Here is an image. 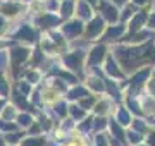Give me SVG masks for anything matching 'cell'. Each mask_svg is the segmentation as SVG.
Returning a JSON list of instances; mask_svg holds the SVG:
<instances>
[{
  "mask_svg": "<svg viewBox=\"0 0 155 146\" xmlns=\"http://www.w3.org/2000/svg\"><path fill=\"white\" fill-rule=\"evenodd\" d=\"M110 52L116 55L119 64L122 65L124 72L131 76L133 72L143 67H153L155 65V43L153 40L143 45H126L117 43L110 46Z\"/></svg>",
  "mask_w": 155,
  "mask_h": 146,
  "instance_id": "cell-1",
  "label": "cell"
},
{
  "mask_svg": "<svg viewBox=\"0 0 155 146\" xmlns=\"http://www.w3.org/2000/svg\"><path fill=\"white\" fill-rule=\"evenodd\" d=\"M33 48L31 45H24V43H17L11 41L7 46V59H9V74L12 79L21 78L22 71L28 67L31 55H33Z\"/></svg>",
  "mask_w": 155,
  "mask_h": 146,
  "instance_id": "cell-2",
  "label": "cell"
},
{
  "mask_svg": "<svg viewBox=\"0 0 155 146\" xmlns=\"http://www.w3.org/2000/svg\"><path fill=\"white\" fill-rule=\"evenodd\" d=\"M38 46L50 57V59H59L64 52L69 50L71 43H69V40L64 36L61 28H55V29H48V31H43V33H41Z\"/></svg>",
  "mask_w": 155,
  "mask_h": 146,
  "instance_id": "cell-3",
  "label": "cell"
},
{
  "mask_svg": "<svg viewBox=\"0 0 155 146\" xmlns=\"http://www.w3.org/2000/svg\"><path fill=\"white\" fill-rule=\"evenodd\" d=\"M40 36H41V31L33 24V21L31 19H22V21H16L14 23L9 40L35 46V45H38Z\"/></svg>",
  "mask_w": 155,
  "mask_h": 146,
  "instance_id": "cell-4",
  "label": "cell"
},
{
  "mask_svg": "<svg viewBox=\"0 0 155 146\" xmlns=\"http://www.w3.org/2000/svg\"><path fill=\"white\" fill-rule=\"evenodd\" d=\"M86 48H78V46H69V50L64 52L59 60L62 62V65L67 67L71 72H74L78 78L83 81L84 74H86Z\"/></svg>",
  "mask_w": 155,
  "mask_h": 146,
  "instance_id": "cell-5",
  "label": "cell"
},
{
  "mask_svg": "<svg viewBox=\"0 0 155 146\" xmlns=\"http://www.w3.org/2000/svg\"><path fill=\"white\" fill-rule=\"evenodd\" d=\"M110 53V45H107L105 41H93L91 46L88 48L86 53V71L95 67H102L105 59Z\"/></svg>",
  "mask_w": 155,
  "mask_h": 146,
  "instance_id": "cell-6",
  "label": "cell"
},
{
  "mask_svg": "<svg viewBox=\"0 0 155 146\" xmlns=\"http://www.w3.org/2000/svg\"><path fill=\"white\" fill-rule=\"evenodd\" d=\"M0 14L11 21H22L28 16V4L24 0H0Z\"/></svg>",
  "mask_w": 155,
  "mask_h": 146,
  "instance_id": "cell-7",
  "label": "cell"
},
{
  "mask_svg": "<svg viewBox=\"0 0 155 146\" xmlns=\"http://www.w3.org/2000/svg\"><path fill=\"white\" fill-rule=\"evenodd\" d=\"M105 28H107V21L102 16L95 14V16L91 17L90 21H86V24H84V38L90 40L91 43H93V41H98V40L102 38L104 31H105Z\"/></svg>",
  "mask_w": 155,
  "mask_h": 146,
  "instance_id": "cell-8",
  "label": "cell"
},
{
  "mask_svg": "<svg viewBox=\"0 0 155 146\" xmlns=\"http://www.w3.org/2000/svg\"><path fill=\"white\" fill-rule=\"evenodd\" d=\"M26 19H28V17H26ZM31 21H33V24L41 31V33H43V31H48V29L61 28V24H62L61 16L55 14V12H48V11H45V12H41V14H38V16L31 17Z\"/></svg>",
  "mask_w": 155,
  "mask_h": 146,
  "instance_id": "cell-9",
  "label": "cell"
},
{
  "mask_svg": "<svg viewBox=\"0 0 155 146\" xmlns=\"http://www.w3.org/2000/svg\"><path fill=\"white\" fill-rule=\"evenodd\" d=\"M84 24L86 23L81 21V19L71 17V19H67V21H62L61 31L64 33V36L69 40V43H71V41H74V40L84 36Z\"/></svg>",
  "mask_w": 155,
  "mask_h": 146,
  "instance_id": "cell-10",
  "label": "cell"
},
{
  "mask_svg": "<svg viewBox=\"0 0 155 146\" xmlns=\"http://www.w3.org/2000/svg\"><path fill=\"white\" fill-rule=\"evenodd\" d=\"M127 33V26L124 23H114V24H107L105 31L102 34V38L100 41H105L107 45H117V43H121V40L124 38V34Z\"/></svg>",
  "mask_w": 155,
  "mask_h": 146,
  "instance_id": "cell-11",
  "label": "cell"
},
{
  "mask_svg": "<svg viewBox=\"0 0 155 146\" xmlns=\"http://www.w3.org/2000/svg\"><path fill=\"white\" fill-rule=\"evenodd\" d=\"M97 14L104 17L107 24H114L119 23V19H121V7H117L110 0H100L97 5Z\"/></svg>",
  "mask_w": 155,
  "mask_h": 146,
  "instance_id": "cell-12",
  "label": "cell"
},
{
  "mask_svg": "<svg viewBox=\"0 0 155 146\" xmlns=\"http://www.w3.org/2000/svg\"><path fill=\"white\" fill-rule=\"evenodd\" d=\"M102 69H104V74H105L107 78H110V79H117V81H124V79H127V74L124 72L122 65L119 64V60L116 59V55H114L112 52L105 59Z\"/></svg>",
  "mask_w": 155,
  "mask_h": 146,
  "instance_id": "cell-13",
  "label": "cell"
},
{
  "mask_svg": "<svg viewBox=\"0 0 155 146\" xmlns=\"http://www.w3.org/2000/svg\"><path fill=\"white\" fill-rule=\"evenodd\" d=\"M119 105L121 103L116 101L114 98H110L109 95H102L98 96V101H97V105L93 108V113L95 115H104V117H114Z\"/></svg>",
  "mask_w": 155,
  "mask_h": 146,
  "instance_id": "cell-14",
  "label": "cell"
},
{
  "mask_svg": "<svg viewBox=\"0 0 155 146\" xmlns=\"http://www.w3.org/2000/svg\"><path fill=\"white\" fill-rule=\"evenodd\" d=\"M138 100H140V107H141L143 117L153 120L155 119V95L150 93V91L145 88V90L138 95Z\"/></svg>",
  "mask_w": 155,
  "mask_h": 146,
  "instance_id": "cell-15",
  "label": "cell"
},
{
  "mask_svg": "<svg viewBox=\"0 0 155 146\" xmlns=\"http://www.w3.org/2000/svg\"><path fill=\"white\" fill-rule=\"evenodd\" d=\"M153 36H155L153 31H150L148 28H143L140 31H134V33H126L124 38L121 40V43H126V45H143V43L152 41Z\"/></svg>",
  "mask_w": 155,
  "mask_h": 146,
  "instance_id": "cell-16",
  "label": "cell"
},
{
  "mask_svg": "<svg viewBox=\"0 0 155 146\" xmlns=\"http://www.w3.org/2000/svg\"><path fill=\"white\" fill-rule=\"evenodd\" d=\"M76 120L69 115V117H66V119H62L61 122H59V125H57V129L54 131V134H50V136H54L59 143L61 141H64V139H67L69 136L76 131Z\"/></svg>",
  "mask_w": 155,
  "mask_h": 146,
  "instance_id": "cell-17",
  "label": "cell"
},
{
  "mask_svg": "<svg viewBox=\"0 0 155 146\" xmlns=\"http://www.w3.org/2000/svg\"><path fill=\"white\" fill-rule=\"evenodd\" d=\"M147 19H148V11H147V9H140V11L126 23L127 33H134V31H140V29L147 28Z\"/></svg>",
  "mask_w": 155,
  "mask_h": 146,
  "instance_id": "cell-18",
  "label": "cell"
},
{
  "mask_svg": "<svg viewBox=\"0 0 155 146\" xmlns=\"http://www.w3.org/2000/svg\"><path fill=\"white\" fill-rule=\"evenodd\" d=\"M97 14V9H95L91 4H88L86 0H76V16L78 19H81V21H90L91 17Z\"/></svg>",
  "mask_w": 155,
  "mask_h": 146,
  "instance_id": "cell-19",
  "label": "cell"
},
{
  "mask_svg": "<svg viewBox=\"0 0 155 146\" xmlns=\"http://www.w3.org/2000/svg\"><path fill=\"white\" fill-rule=\"evenodd\" d=\"M40 90H41V95H43L45 107H52L57 100H61L62 96H64L62 93H59L55 88H52V86L47 84V83H41V84H40Z\"/></svg>",
  "mask_w": 155,
  "mask_h": 146,
  "instance_id": "cell-20",
  "label": "cell"
},
{
  "mask_svg": "<svg viewBox=\"0 0 155 146\" xmlns=\"http://www.w3.org/2000/svg\"><path fill=\"white\" fill-rule=\"evenodd\" d=\"M45 76H47V74H45L41 69L31 67V65H28V67L22 71V74H21V78H24L26 81H29L33 86H40V84H41V83H43V79H45Z\"/></svg>",
  "mask_w": 155,
  "mask_h": 146,
  "instance_id": "cell-21",
  "label": "cell"
},
{
  "mask_svg": "<svg viewBox=\"0 0 155 146\" xmlns=\"http://www.w3.org/2000/svg\"><path fill=\"white\" fill-rule=\"evenodd\" d=\"M69 105H71V101L67 100L66 96H62L61 100H57L55 103H54L52 107H48V108L52 110V113L59 119V122H61L62 119L69 117Z\"/></svg>",
  "mask_w": 155,
  "mask_h": 146,
  "instance_id": "cell-22",
  "label": "cell"
},
{
  "mask_svg": "<svg viewBox=\"0 0 155 146\" xmlns=\"http://www.w3.org/2000/svg\"><path fill=\"white\" fill-rule=\"evenodd\" d=\"M114 119H116L117 122L121 124V125H124V127H129L131 125V122H133L134 115L131 113V110L124 105V103H121L119 107H117L116 113H114Z\"/></svg>",
  "mask_w": 155,
  "mask_h": 146,
  "instance_id": "cell-23",
  "label": "cell"
},
{
  "mask_svg": "<svg viewBox=\"0 0 155 146\" xmlns=\"http://www.w3.org/2000/svg\"><path fill=\"white\" fill-rule=\"evenodd\" d=\"M86 93H90V90L84 86V83H76V84L69 86V90L66 93V98L69 101H78L79 98H83Z\"/></svg>",
  "mask_w": 155,
  "mask_h": 146,
  "instance_id": "cell-24",
  "label": "cell"
},
{
  "mask_svg": "<svg viewBox=\"0 0 155 146\" xmlns=\"http://www.w3.org/2000/svg\"><path fill=\"white\" fill-rule=\"evenodd\" d=\"M12 83H14V79L11 78L9 71L0 69V96L9 98V95H11V91H12Z\"/></svg>",
  "mask_w": 155,
  "mask_h": 146,
  "instance_id": "cell-25",
  "label": "cell"
},
{
  "mask_svg": "<svg viewBox=\"0 0 155 146\" xmlns=\"http://www.w3.org/2000/svg\"><path fill=\"white\" fill-rule=\"evenodd\" d=\"M59 16H61L62 21H67V19L76 16V0H62Z\"/></svg>",
  "mask_w": 155,
  "mask_h": 146,
  "instance_id": "cell-26",
  "label": "cell"
},
{
  "mask_svg": "<svg viewBox=\"0 0 155 146\" xmlns=\"http://www.w3.org/2000/svg\"><path fill=\"white\" fill-rule=\"evenodd\" d=\"M129 127H133L134 131H138V132H141L143 136L148 134V131L153 127V124H152V120L147 117H143V115H140V117H134L133 122H131V125Z\"/></svg>",
  "mask_w": 155,
  "mask_h": 146,
  "instance_id": "cell-27",
  "label": "cell"
},
{
  "mask_svg": "<svg viewBox=\"0 0 155 146\" xmlns=\"http://www.w3.org/2000/svg\"><path fill=\"white\" fill-rule=\"evenodd\" d=\"M35 120H36V113L28 112V110H21V112H19V115H17V119H16L17 125H19L21 129H24V131H28Z\"/></svg>",
  "mask_w": 155,
  "mask_h": 146,
  "instance_id": "cell-28",
  "label": "cell"
},
{
  "mask_svg": "<svg viewBox=\"0 0 155 146\" xmlns=\"http://www.w3.org/2000/svg\"><path fill=\"white\" fill-rule=\"evenodd\" d=\"M93 119H95V113L93 112L88 113L83 120H79V122L76 124V129L79 131V132L86 134V136H91L93 134Z\"/></svg>",
  "mask_w": 155,
  "mask_h": 146,
  "instance_id": "cell-29",
  "label": "cell"
},
{
  "mask_svg": "<svg viewBox=\"0 0 155 146\" xmlns=\"http://www.w3.org/2000/svg\"><path fill=\"white\" fill-rule=\"evenodd\" d=\"M122 103H124V105H126V107L131 110V113H133L134 117L143 115V113H141V107H140L138 96H129V95H126L124 98H122Z\"/></svg>",
  "mask_w": 155,
  "mask_h": 146,
  "instance_id": "cell-30",
  "label": "cell"
},
{
  "mask_svg": "<svg viewBox=\"0 0 155 146\" xmlns=\"http://www.w3.org/2000/svg\"><path fill=\"white\" fill-rule=\"evenodd\" d=\"M88 113H91V112H88L86 108H83L78 101H71V105H69V115H71L76 122H79V120H83Z\"/></svg>",
  "mask_w": 155,
  "mask_h": 146,
  "instance_id": "cell-31",
  "label": "cell"
},
{
  "mask_svg": "<svg viewBox=\"0 0 155 146\" xmlns=\"http://www.w3.org/2000/svg\"><path fill=\"white\" fill-rule=\"evenodd\" d=\"M97 101H98V95H95V93H91V91H90V93H86L83 98H79V100H78V103H79L83 108H86L88 112H93Z\"/></svg>",
  "mask_w": 155,
  "mask_h": 146,
  "instance_id": "cell-32",
  "label": "cell"
},
{
  "mask_svg": "<svg viewBox=\"0 0 155 146\" xmlns=\"http://www.w3.org/2000/svg\"><path fill=\"white\" fill-rule=\"evenodd\" d=\"M14 23L16 21H11V19H7L5 16L0 14V40H9Z\"/></svg>",
  "mask_w": 155,
  "mask_h": 146,
  "instance_id": "cell-33",
  "label": "cell"
},
{
  "mask_svg": "<svg viewBox=\"0 0 155 146\" xmlns=\"http://www.w3.org/2000/svg\"><path fill=\"white\" fill-rule=\"evenodd\" d=\"M19 108L12 103L11 100L7 101V105L4 107V110H2V113H0V119H5V120H16L17 115H19Z\"/></svg>",
  "mask_w": 155,
  "mask_h": 146,
  "instance_id": "cell-34",
  "label": "cell"
},
{
  "mask_svg": "<svg viewBox=\"0 0 155 146\" xmlns=\"http://www.w3.org/2000/svg\"><path fill=\"white\" fill-rule=\"evenodd\" d=\"M91 146H110L109 131H102V132L91 134Z\"/></svg>",
  "mask_w": 155,
  "mask_h": 146,
  "instance_id": "cell-35",
  "label": "cell"
},
{
  "mask_svg": "<svg viewBox=\"0 0 155 146\" xmlns=\"http://www.w3.org/2000/svg\"><path fill=\"white\" fill-rule=\"evenodd\" d=\"M126 141L129 146H136V144H140V143L145 141V136L141 132H138V131H134L133 127H127L126 129Z\"/></svg>",
  "mask_w": 155,
  "mask_h": 146,
  "instance_id": "cell-36",
  "label": "cell"
},
{
  "mask_svg": "<svg viewBox=\"0 0 155 146\" xmlns=\"http://www.w3.org/2000/svg\"><path fill=\"white\" fill-rule=\"evenodd\" d=\"M138 11H140V9H138L136 5H134V4H131V2H127V4H126L124 7H121V19H119V21L126 24L127 21H129V19H131V17H133V16H134V14H136Z\"/></svg>",
  "mask_w": 155,
  "mask_h": 146,
  "instance_id": "cell-37",
  "label": "cell"
},
{
  "mask_svg": "<svg viewBox=\"0 0 155 146\" xmlns=\"http://www.w3.org/2000/svg\"><path fill=\"white\" fill-rule=\"evenodd\" d=\"M4 136H5V139L9 141V144H21L22 139L28 136V132L24 129H17V131H12V132H7V134H4Z\"/></svg>",
  "mask_w": 155,
  "mask_h": 146,
  "instance_id": "cell-38",
  "label": "cell"
},
{
  "mask_svg": "<svg viewBox=\"0 0 155 146\" xmlns=\"http://www.w3.org/2000/svg\"><path fill=\"white\" fill-rule=\"evenodd\" d=\"M109 120H110V117L95 115V119H93V134L95 132H102V131L109 129Z\"/></svg>",
  "mask_w": 155,
  "mask_h": 146,
  "instance_id": "cell-39",
  "label": "cell"
},
{
  "mask_svg": "<svg viewBox=\"0 0 155 146\" xmlns=\"http://www.w3.org/2000/svg\"><path fill=\"white\" fill-rule=\"evenodd\" d=\"M21 129L17 125L16 120H5V119H0V132L2 134H7V132H12V131Z\"/></svg>",
  "mask_w": 155,
  "mask_h": 146,
  "instance_id": "cell-40",
  "label": "cell"
},
{
  "mask_svg": "<svg viewBox=\"0 0 155 146\" xmlns=\"http://www.w3.org/2000/svg\"><path fill=\"white\" fill-rule=\"evenodd\" d=\"M43 2H45V11L59 14V9H61V2L62 0H43Z\"/></svg>",
  "mask_w": 155,
  "mask_h": 146,
  "instance_id": "cell-41",
  "label": "cell"
},
{
  "mask_svg": "<svg viewBox=\"0 0 155 146\" xmlns=\"http://www.w3.org/2000/svg\"><path fill=\"white\" fill-rule=\"evenodd\" d=\"M129 2L134 4L138 9H147V11H150L152 7H155V0H129Z\"/></svg>",
  "mask_w": 155,
  "mask_h": 146,
  "instance_id": "cell-42",
  "label": "cell"
},
{
  "mask_svg": "<svg viewBox=\"0 0 155 146\" xmlns=\"http://www.w3.org/2000/svg\"><path fill=\"white\" fill-rule=\"evenodd\" d=\"M26 132H28V134H31V136H40V134H45L38 120H35V122L31 124V127H29V129L26 131Z\"/></svg>",
  "mask_w": 155,
  "mask_h": 146,
  "instance_id": "cell-43",
  "label": "cell"
},
{
  "mask_svg": "<svg viewBox=\"0 0 155 146\" xmlns=\"http://www.w3.org/2000/svg\"><path fill=\"white\" fill-rule=\"evenodd\" d=\"M147 28L155 33V7L148 11V19H147Z\"/></svg>",
  "mask_w": 155,
  "mask_h": 146,
  "instance_id": "cell-44",
  "label": "cell"
},
{
  "mask_svg": "<svg viewBox=\"0 0 155 146\" xmlns=\"http://www.w3.org/2000/svg\"><path fill=\"white\" fill-rule=\"evenodd\" d=\"M145 143L148 146H155V125L148 131V134L145 136Z\"/></svg>",
  "mask_w": 155,
  "mask_h": 146,
  "instance_id": "cell-45",
  "label": "cell"
},
{
  "mask_svg": "<svg viewBox=\"0 0 155 146\" xmlns=\"http://www.w3.org/2000/svg\"><path fill=\"white\" fill-rule=\"evenodd\" d=\"M47 146H59V141H57L54 136H48V139H47Z\"/></svg>",
  "mask_w": 155,
  "mask_h": 146,
  "instance_id": "cell-46",
  "label": "cell"
},
{
  "mask_svg": "<svg viewBox=\"0 0 155 146\" xmlns=\"http://www.w3.org/2000/svg\"><path fill=\"white\" fill-rule=\"evenodd\" d=\"M7 101H9V98H5V96H0V113H2L4 107L7 105Z\"/></svg>",
  "mask_w": 155,
  "mask_h": 146,
  "instance_id": "cell-47",
  "label": "cell"
},
{
  "mask_svg": "<svg viewBox=\"0 0 155 146\" xmlns=\"http://www.w3.org/2000/svg\"><path fill=\"white\" fill-rule=\"evenodd\" d=\"M110 2H114V4H116L117 7H124L127 4V2H129V0H110Z\"/></svg>",
  "mask_w": 155,
  "mask_h": 146,
  "instance_id": "cell-48",
  "label": "cell"
},
{
  "mask_svg": "<svg viewBox=\"0 0 155 146\" xmlns=\"http://www.w3.org/2000/svg\"><path fill=\"white\" fill-rule=\"evenodd\" d=\"M0 146H11L9 144V141L5 139V136L2 134V132H0Z\"/></svg>",
  "mask_w": 155,
  "mask_h": 146,
  "instance_id": "cell-49",
  "label": "cell"
},
{
  "mask_svg": "<svg viewBox=\"0 0 155 146\" xmlns=\"http://www.w3.org/2000/svg\"><path fill=\"white\" fill-rule=\"evenodd\" d=\"M86 2H88V4H91V5H93L95 9H97V5H98V2H100V0H86Z\"/></svg>",
  "mask_w": 155,
  "mask_h": 146,
  "instance_id": "cell-50",
  "label": "cell"
},
{
  "mask_svg": "<svg viewBox=\"0 0 155 146\" xmlns=\"http://www.w3.org/2000/svg\"><path fill=\"white\" fill-rule=\"evenodd\" d=\"M150 78H152V79H153V81H155V65H153V67H152V76H150Z\"/></svg>",
  "mask_w": 155,
  "mask_h": 146,
  "instance_id": "cell-51",
  "label": "cell"
},
{
  "mask_svg": "<svg viewBox=\"0 0 155 146\" xmlns=\"http://www.w3.org/2000/svg\"><path fill=\"white\" fill-rule=\"evenodd\" d=\"M136 146H148V144H147V143L143 141V143H140V144H136Z\"/></svg>",
  "mask_w": 155,
  "mask_h": 146,
  "instance_id": "cell-52",
  "label": "cell"
},
{
  "mask_svg": "<svg viewBox=\"0 0 155 146\" xmlns=\"http://www.w3.org/2000/svg\"><path fill=\"white\" fill-rule=\"evenodd\" d=\"M24 2H26V4H29V2H31V0H24Z\"/></svg>",
  "mask_w": 155,
  "mask_h": 146,
  "instance_id": "cell-53",
  "label": "cell"
},
{
  "mask_svg": "<svg viewBox=\"0 0 155 146\" xmlns=\"http://www.w3.org/2000/svg\"><path fill=\"white\" fill-rule=\"evenodd\" d=\"M152 124H153V125H155V119H153V120H152Z\"/></svg>",
  "mask_w": 155,
  "mask_h": 146,
  "instance_id": "cell-54",
  "label": "cell"
},
{
  "mask_svg": "<svg viewBox=\"0 0 155 146\" xmlns=\"http://www.w3.org/2000/svg\"><path fill=\"white\" fill-rule=\"evenodd\" d=\"M11 146H21V144H11Z\"/></svg>",
  "mask_w": 155,
  "mask_h": 146,
  "instance_id": "cell-55",
  "label": "cell"
},
{
  "mask_svg": "<svg viewBox=\"0 0 155 146\" xmlns=\"http://www.w3.org/2000/svg\"><path fill=\"white\" fill-rule=\"evenodd\" d=\"M153 43H155V36H153Z\"/></svg>",
  "mask_w": 155,
  "mask_h": 146,
  "instance_id": "cell-56",
  "label": "cell"
}]
</instances>
